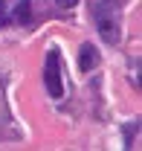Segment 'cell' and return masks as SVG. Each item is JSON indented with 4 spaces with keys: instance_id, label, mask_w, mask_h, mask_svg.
Wrapping results in <instances>:
<instances>
[{
    "instance_id": "obj_5",
    "label": "cell",
    "mask_w": 142,
    "mask_h": 151,
    "mask_svg": "<svg viewBox=\"0 0 142 151\" xmlns=\"http://www.w3.org/2000/svg\"><path fill=\"white\" fill-rule=\"evenodd\" d=\"M55 3H58V6H64V9H70V6H75L78 0H55Z\"/></svg>"
},
{
    "instance_id": "obj_4",
    "label": "cell",
    "mask_w": 142,
    "mask_h": 151,
    "mask_svg": "<svg viewBox=\"0 0 142 151\" xmlns=\"http://www.w3.org/2000/svg\"><path fill=\"white\" fill-rule=\"evenodd\" d=\"M12 18L18 20V23H29V20H32V12H29V0H18V6H15Z\"/></svg>"
},
{
    "instance_id": "obj_2",
    "label": "cell",
    "mask_w": 142,
    "mask_h": 151,
    "mask_svg": "<svg viewBox=\"0 0 142 151\" xmlns=\"http://www.w3.org/2000/svg\"><path fill=\"white\" fill-rule=\"evenodd\" d=\"M44 84L49 96H64V78H61V55L58 50H49L47 52V64H44Z\"/></svg>"
},
{
    "instance_id": "obj_1",
    "label": "cell",
    "mask_w": 142,
    "mask_h": 151,
    "mask_svg": "<svg viewBox=\"0 0 142 151\" xmlns=\"http://www.w3.org/2000/svg\"><path fill=\"white\" fill-rule=\"evenodd\" d=\"M96 26H99V32H102L105 41L116 44L119 41V6L110 3V0L99 3L96 6Z\"/></svg>"
},
{
    "instance_id": "obj_3",
    "label": "cell",
    "mask_w": 142,
    "mask_h": 151,
    "mask_svg": "<svg viewBox=\"0 0 142 151\" xmlns=\"http://www.w3.org/2000/svg\"><path fill=\"white\" fill-rule=\"evenodd\" d=\"M78 67H81V73H90V70L99 67V50L93 44H84L78 50Z\"/></svg>"
},
{
    "instance_id": "obj_7",
    "label": "cell",
    "mask_w": 142,
    "mask_h": 151,
    "mask_svg": "<svg viewBox=\"0 0 142 151\" xmlns=\"http://www.w3.org/2000/svg\"><path fill=\"white\" fill-rule=\"evenodd\" d=\"M0 6H3V0H0Z\"/></svg>"
},
{
    "instance_id": "obj_6",
    "label": "cell",
    "mask_w": 142,
    "mask_h": 151,
    "mask_svg": "<svg viewBox=\"0 0 142 151\" xmlns=\"http://www.w3.org/2000/svg\"><path fill=\"white\" fill-rule=\"evenodd\" d=\"M0 26H3V15H0Z\"/></svg>"
}]
</instances>
